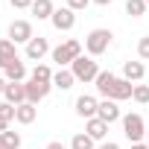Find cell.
<instances>
[{
    "instance_id": "9",
    "label": "cell",
    "mask_w": 149,
    "mask_h": 149,
    "mask_svg": "<svg viewBox=\"0 0 149 149\" xmlns=\"http://www.w3.org/2000/svg\"><path fill=\"white\" fill-rule=\"evenodd\" d=\"M26 85V102H32V105H38L41 100H47V94H50V82H32V79H26L24 82Z\"/></svg>"
},
{
    "instance_id": "36",
    "label": "cell",
    "mask_w": 149,
    "mask_h": 149,
    "mask_svg": "<svg viewBox=\"0 0 149 149\" xmlns=\"http://www.w3.org/2000/svg\"><path fill=\"white\" fill-rule=\"evenodd\" d=\"M146 132H149V123H146Z\"/></svg>"
},
{
    "instance_id": "22",
    "label": "cell",
    "mask_w": 149,
    "mask_h": 149,
    "mask_svg": "<svg viewBox=\"0 0 149 149\" xmlns=\"http://www.w3.org/2000/svg\"><path fill=\"white\" fill-rule=\"evenodd\" d=\"M0 149H21V134L18 132H0Z\"/></svg>"
},
{
    "instance_id": "2",
    "label": "cell",
    "mask_w": 149,
    "mask_h": 149,
    "mask_svg": "<svg viewBox=\"0 0 149 149\" xmlns=\"http://www.w3.org/2000/svg\"><path fill=\"white\" fill-rule=\"evenodd\" d=\"M53 61L58 64V67H67V64H73L79 56H82V41H76V38H67L64 44H58V47H53Z\"/></svg>"
},
{
    "instance_id": "25",
    "label": "cell",
    "mask_w": 149,
    "mask_h": 149,
    "mask_svg": "<svg viewBox=\"0 0 149 149\" xmlns=\"http://www.w3.org/2000/svg\"><path fill=\"white\" fill-rule=\"evenodd\" d=\"M132 100H134V102H140V105H146V102H149V85H134Z\"/></svg>"
},
{
    "instance_id": "32",
    "label": "cell",
    "mask_w": 149,
    "mask_h": 149,
    "mask_svg": "<svg viewBox=\"0 0 149 149\" xmlns=\"http://www.w3.org/2000/svg\"><path fill=\"white\" fill-rule=\"evenodd\" d=\"M100 149H120V146H117V143H114V140H105V143H102V146H100Z\"/></svg>"
},
{
    "instance_id": "1",
    "label": "cell",
    "mask_w": 149,
    "mask_h": 149,
    "mask_svg": "<svg viewBox=\"0 0 149 149\" xmlns=\"http://www.w3.org/2000/svg\"><path fill=\"white\" fill-rule=\"evenodd\" d=\"M111 41H114V32L97 26V29H91V32L85 35V50H88L91 58H97V56H102V53L111 47Z\"/></svg>"
},
{
    "instance_id": "31",
    "label": "cell",
    "mask_w": 149,
    "mask_h": 149,
    "mask_svg": "<svg viewBox=\"0 0 149 149\" xmlns=\"http://www.w3.org/2000/svg\"><path fill=\"white\" fill-rule=\"evenodd\" d=\"M9 123H12L9 117H3V114H0V132H9Z\"/></svg>"
},
{
    "instance_id": "37",
    "label": "cell",
    "mask_w": 149,
    "mask_h": 149,
    "mask_svg": "<svg viewBox=\"0 0 149 149\" xmlns=\"http://www.w3.org/2000/svg\"><path fill=\"white\" fill-rule=\"evenodd\" d=\"M146 6H149V0H146Z\"/></svg>"
},
{
    "instance_id": "5",
    "label": "cell",
    "mask_w": 149,
    "mask_h": 149,
    "mask_svg": "<svg viewBox=\"0 0 149 149\" xmlns=\"http://www.w3.org/2000/svg\"><path fill=\"white\" fill-rule=\"evenodd\" d=\"M9 38L15 41V44H29L32 38H35V32H32V24L29 21H12L9 24Z\"/></svg>"
},
{
    "instance_id": "3",
    "label": "cell",
    "mask_w": 149,
    "mask_h": 149,
    "mask_svg": "<svg viewBox=\"0 0 149 149\" xmlns=\"http://www.w3.org/2000/svg\"><path fill=\"white\" fill-rule=\"evenodd\" d=\"M70 73L76 76V82H94L100 76V64L91 58V56H79L76 61L70 64Z\"/></svg>"
},
{
    "instance_id": "26",
    "label": "cell",
    "mask_w": 149,
    "mask_h": 149,
    "mask_svg": "<svg viewBox=\"0 0 149 149\" xmlns=\"http://www.w3.org/2000/svg\"><path fill=\"white\" fill-rule=\"evenodd\" d=\"M137 56H140V58H149V35H143V38L137 41Z\"/></svg>"
},
{
    "instance_id": "13",
    "label": "cell",
    "mask_w": 149,
    "mask_h": 149,
    "mask_svg": "<svg viewBox=\"0 0 149 149\" xmlns=\"http://www.w3.org/2000/svg\"><path fill=\"white\" fill-rule=\"evenodd\" d=\"M85 134L105 143V137H108V123L100 120V117H91V120H85Z\"/></svg>"
},
{
    "instance_id": "16",
    "label": "cell",
    "mask_w": 149,
    "mask_h": 149,
    "mask_svg": "<svg viewBox=\"0 0 149 149\" xmlns=\"http://www.w3.org/2000/svg\"><path fill=\"white\" fill-rule=\"evenodd\" d=\"M73 82H76V76L70 73V67H58L53 73V88H58V91H70Z\"/></svg>"
},
{
    "instance_id": "29",
    "label": "cell",
    "mask_w": 149,
    "mask_h": 149,
    "mask_svg": "<svg viewBox=\"0 0 149 149\" xmlns=\"http://www.w3.org/2000/svg\"><path fill=\"white\" fill-rule=\"evenodd\" d=\"M9 3H12V9H29L32 0H9Z\"/></svg>"
},
{
    "instance_id": "12",
    "label": "cell",
    "mask_w": 149,
    "mask_h": 149,
    "mask_svg": "<svg viewBox=\"0 0 149 149\" xmlns=\"http://www.w3.org/2000/svg\"><path fill=\"white\" fill-rule=\"evenodd\" d=\"M97 117H100V120H105L108 126H111V123H117V120H123V114H120V108H117V102H114V100H100V111H97Z\"/></svg>"
},
{
    "instance_id": "14",
    "label": "cell",
    "mask_w": 149,
    "mask_h": 149,
    "mask_svg": "<svg viewBox=\"0 0 149 149\" xmlns=\"http://www.w3.org/2000/svg\"><path fill=\"white\" fill-rule=\"evenodd\" d=\"M3 100H6V102H12V105L26 102V85H24V82H9V85H6V91H3Z\"/></svg>"
},
{
    "instance_id": "21",
    "label": "cell",
    "mask_w": 149,
    "mask_h": 149,
    "mask_svg": "<svg viewBox=\"0 0 149 149\" xmlns=\"http://www.w3.org/2000/svg\"><path fill=\"white\" fill-rule=\"evenodd\" d=\"M29 79H32V82H50V85H53V70H50V64H41V61H38V64L29 70Z\"/></svg>"
},
{
    "instance_id": "15",
    "label": "cell",
    "mask_w": 149,
    "mask_h": 149,
    "mask_svg": "<svg viewBox=\"0 0 149 149\" xmlns=\"http://www.w3.org/2000/svg\"><path fill=\"white\" fill-rule=\"evenodd\" d=\"M35 117H38V105H32V102H21V105L15 108V120H18L21 126L35 123Z\"/></svg>"
},
{
    "instance_id": "23",
    "label": "cell",
    "mask_w": 149,
    "mask_h": 149,
    "mask_svg": "<svg viewBox=\"0 0 149 149\" xmlns=\"http://www.w3.org/2000/svg\"><path fill=\"white\" fill-rule=\"evenodd\" d=\"M94 137H88L85 132H76V134H73L70 137V149H94Z\"/></svg>"
},
{
    "instance_id": "6",
    "label": "cell",
    "mask_w": 149,
    "mask_h": 149,
    "mask_svg": "<svg viewBox=\"0 0 149 149\" xmlns=\"http://www.w3.org/2000/svg\"><path fill=\"white\" fill-rule=\"evenodd\" d=\"M50 24H53L58 32H70L73 26H76V12H73V9H67V6H61V9H56V12H53Z\"/></svg>"
},
{
    "instance_id": "34",
    "label": "cell",
    "mask_w": 149,
    "mask_h": 149,
    "mask_svg": "<svg viewBox=\"0 0 149 149\" xmlns=\"http://www.w3.org/2000/svg\"><path fill=\"white\" fill-rule=\"evenodd\" d=\"M91 3H97V6H111L114 0H91Z\"/></svg>"
},
{
    "instance_id": "18",
    "label": "cell",
    "mask_w": 149,
    "mask_h": 149,
    "mask_svg": "<svg viewBox=\"0 0 149 149\" xmlns=\"http://www.w3.org/2000/svg\"><path fill=\"white\" fill-rule=\"evenodd\" d=\"M18 44L12 41V38H0V70H3L9 61H15L18 58V50H15Z\"/></svg>"
},
{
    "instance_id": "11",
    "label": "cell",
    "mask_w": 149,
    "mask_h": 149,
    "mask_svg": "<svg viewBox=\"0 0 149 149\" xmlns=\"http://www.w3.org/2000/svg\"><path fill=\"white\" fill-rule=\"evenodd\" d=\"M3 76H6V82H26L29 70H26V64H24L21 58H15V61H9V64L3 67Z\"/></svg>"
},
{
    "instance_id": "19",
    "label": "cell",
    "mask_w": 149,
    "mask_h": 149,
    "mask_svg": "<svg viewBox=\"0 0 149 149\" xmlns=\"http://www.w3.org/2000/svg\"><path fill=\"white\" fill-rule=\"evenodd\" d=\"M143 76H146L143 61H123V79H129V82H140Z\"/></svg>"
},
{
    "instance_id": "4",
    "label": "cell",
    "mask_w": 149,
    "mask_h": 149,
    "mask_svg": "<svg viewBox=\"0 0 149 149\" xmlns=\"http://www.w3.org/2000/svg\"><path fill=\"white\" fill-rule=\"evenodd\" d=\"M123 134L129 143H143V134H146V123L140 114H123Z\"/></svg>"
},
{
    "instance_id": "27",
    "label": "cell",
    "mask_w": 149,
    "mask_h": 149,
    "mask_svg": "<svg viewBox=\"0 0 149 149\" xmlns=\"http://www.w3.org/2000/svg\"><path fill=\"white\" fill-rule=\"evenodd\" d=\"M88 6H91V0H67V9H73V12H82Z\"/></svg>"
},
{
    "instance_id": "7",
    "label": "cell",
    "mask_w": 149,
    "mask_h": 149,
    "mask_svg": "<svg viewBox=\"0 0 149 149\" xmlns=\"http://www.w3.org/2000/svg\"><path fill=\"white\" fill-rule=\"evenodd\" d=\"M132 94H134V85H132L129 79L117 76V79L111 82V88H108L105 100H114V102H120V100H132Z\"/></svg>"
},
{
    "instance_id": "24",
    "label": "cell",
    "mask_w": 149,
    "mask_h": 149,
    "mask_svg": "<svg viewBox=\"0 0 149 149\" xmlns=\"http://www.w3.org/2000/svg\"><path fill=\"white\" fill-rule=\"evenodd\" d=\"M146 0H126V15H132V18H143L146 15Z\"/></svg>"
},
{
    "instance_id": "10",
    "label": "cell",
    "mask_w": 149,
    "mask_h": 149,
    "mask_svg": "<svg viewBox=\"0 0 149 149\" xmlns=\"http://www.w3.org/2000/svg\"><path fill=\"white\" fill-rule=\"evenodd\" d=\"M47 53H53V50H50V41H47L44 35H38V38H32V41L26 44V58H29V61H41Z\"/></svg>"
},
{
    "instance_id": "28",
    "label": "cell",
    "mask_w": 149,
    "mask_h": 149,
    "mask_svg": "<svg viewBox=\"0 0 149 149\" xmlns=\"http://www.w3.org/2000/svg\"><path fill=\"white\" fill-rule=\"evenodd\" d=\"M15 108H18V105H12V102H0V114L9 117V120H15Z\"/></svg>"
},
{
    "instance_id": "35",
    "label": "cell",
    "mask_w": 149,
    "mask_h": 149,
    "mask_svg": "<svg viewBox=\"0 0 149 149\" xmlns=\"http://www.w3.org/2000/svg\"><path fill=\"white\" fill-rule=\"evenodd\" d=\"M132 149H149L146 143H132Z\"/></svg>"
},
{
    "instance_id": "20",
    "label": "cell",
    "mask_w": 149,
    "mask_h": 149,
    "mask_svg": "<svg viewBox=\"0 0 149 149\" xmlns=\"http://www.w3.org/2000/svg\"><path fill=\"white\" fill-rule=\"evenodd\" d=\"M114 79H117V76H114V73H111V70H100V76L94 79V88H97V94H100V97H105Z\"/></svg>"
},
{
    "instance_id": "17",
    "label": "cell",
    "mask_w": 149,
    "mask_h": 149,
    "mask_svg": "<svg viewBox=\"0 0 149 149\" xmlns=\"http://www.w3.org/2000/svg\"><path fill=\"white\" fill-rule=\"evenodd\" d=\"M53 12H56L53 0H32V6H29V15H35L38 21H50Z\"/></svg>"
},
{
    "instance_id": "8",
    "label": "cell",
    "mask_w": 149,
    "mask_h": 149,
    "mask_svg": "<svg viewBox=\"0 0 149 149\" xmlns=\"http://www.w3.org/2000/svg\"><path fill=\"white\" fill-rule=\"evenodd\" d=\"M97 111H100V100H97V97H91V94H82V97H76V114H79L82 120H91V117H97Z\"/></svg>"
},
{
    "instance_id": "30",
    "label": "cell",
    "mask_w": 149,
    "mask_h": 149,
    "mask_svg": "<svg viewBox=\"0 0 149 149\" xmlns=\"http://www.w3.org/2000/svg\"><path fill=\"white\" fill-rule=\"evenodd\" d=\"M44 149H67V146H64V143H61V140H50V143H47V146H44Z\"/></svg>"
},
{
    "instance_id": "33",
    "label": "cell",
    "mask_w": 149,
    "mask_h": 149,
    "mask_svg": "<svg viewBox=\"0 0 149 149\" xmlns=\"http://www.w3.org/2000/svg\"><path fill=\"white\" fill-rule=\"evenodd\" d=\"M6 85H9V82H6V76H3V73H0V94L6 91Z\"/></svg>"
}]
</instances>
